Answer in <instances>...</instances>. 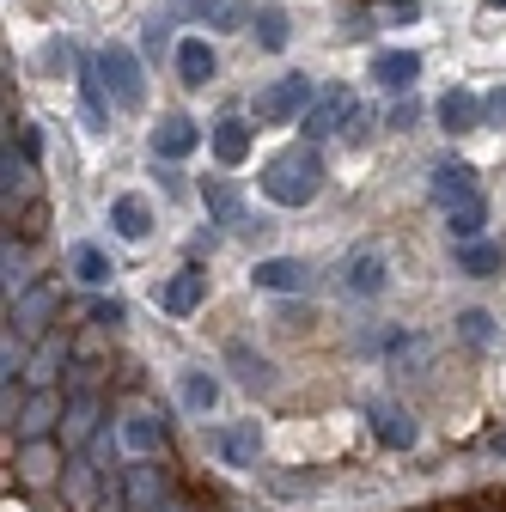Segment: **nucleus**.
<instances>
[{"label": "nucleus", "instance_id": "obj_15", "mask_svg": "<svg viewBox=\"0 0 506 512\" xmlns=\"http://www.w3.org/2000/svg\"><path fill=\"white\" fill-rule=\"evenodd\" d=\"M49 317H55V287H25L19 305H13V324H19L25 336H37Z\"/></svg>", "mask_w": 506, "mask_h": 512}, {"label": "nucleus", "instance_id": "obj_3", "mask_svg": "<svg viewBox=\"0 0 506 512\" xmlns=\"http://www.w3.org/2000/svg\"><path fill=\"white\" fill-rule=\"evenodd\" d=\"M98 74H104V86H110V98L122 110H141V61H135V49L104 43L98 49Z\"/></svg>", "mask_w": 506, "mask_h": 512}, {"label": "nucleus", "instance_id": "obj_9", "mask_svg": "<svg viewBox=\"0 0 506 512\" xmlns=\"http://www.w3.org/2000/svg\"><path fill=\"white\" fill-rule=\"evenodd\" d=\"M159 494H165V482L147 458L122 470V500H129V512H159Z\"/></svg>", "mask_w": 506, "mask_h": 512}, {"label": "nucleus", "instance_id": "obj_37", "mask_svg": "<svg viewBox=\"0 0 506 512\" xmlns=\"http://www.w3.org/2000/svg\"><path fill=\"white\" fill-rule=\"evenodd\" d=\"M25 476H31V482H37V476H49V458H43V452H31V458H25Z\"/></svg>", "mask_w": 506, "mask_h": 512}, {"label": "nucleus", "instance_id": "obj_1", "mask_svg": "<svg viewBox=\"0 0 506 512\" xmlns=\"http://www.w3.org/2000/svg\"><path fill=\"white\" fill-rule=\"evenodd\" d=\"M318 189H324V159L311 153V141H299L263 165V196L275 208H305V202H318Z\"/></svg>", "mask_w": 506, "mask_h": 512}, {"label": "nucleus", "instance_id": "obj_6", "mask_svg": "<svg viewBox=\"0 0 506 512\" xmlns=\"http://www.w3.org/2000/svg\"><path fill=\"white\" fill-rule=\"evenodd\" d=\"M202 299H208V275H202V269H177V275L159 287V311H171V317H189Z\"/></svg>", "mask_w": 506, "mask_h": 512}, {"label": "nucleus", "instance_id": "obj_14", "mask_svg": "<svg viewBox=\"0 0 506 512\" xmlns=\"http://www.w3.org/2000/svg\"><path fill=\"white\" fill-rule=\"evenodd\" d=\"M244 153H250V122L244 116H220L214 122V159L220 165H244Z\"/></svg>", "mask_w": 506, "mask_h": 512}, {"label": "nucleus", "instance_id": "obj_17", "mask_svg": "<svg viewBox=\"0 0 506 512\" xmlns=\"http://www.w3.org/2000/svg\"><path fill=\"white\" fill-rule=\"evenodd\" d=\"M110 226H116L122 238H135V244H141V238L153 232V208H147L141 196H116V202H110Z\"/></svg>", "mask_w": 506, "mask_h": 512}, {"label": "nucleus", "instance_id": "obj_22", "mask_svg": "<svg viewBox=\"0 0 506 512\" xmlns=\"http://www.w3.org/2000/svg\"><path fill=\"white\" fill-rule=\"evenodd\" d=\"M183 403L196 409V415H208V409L220 403V378H214V372H196V366H189V372H183Z\"/></svg>", "mask_w": 506, "mask_h": 512}, {"label": "nucleus", "instance_id": "obj_34", "mask_svg": "<svg viewBox=\"0 0 506 512\" xmlns=\"http://www.w3.org/2000/svg\"><path fill=\"white\" fill-rule=\"evenodd\" d=\"M92 324H104V330H116V324H122V305H116V299H104V305L92 311Z\"/></svg>", "mask_w": 506, "mask_h": 512}, {"label": "nucleus", "instance_id": "obj_38", "mask_svg": "<svg viewBox=\"0 0 506 512\" xmlns=\"http://www.w3.org/2000/svg\"><path fill=\"white\" fill-rule=\"evenodd\" d=\"M165 512H183V506H165Z\"/></svg>", "mask_w": 506, "mask_h": 512}, {"label": "nucleus", "instance_id": "obj_2", "mask_svg": "<svg viewBox=\"0 0 506 512\" xmlns=\"http://www.w3.org/2000/svg\"><path fill=\"white\" fill-rule=\"evenodd\" d=\"M354 116H360L354 92L348 86H324V92H311V104L299 110V128H305V141H324V135H342Z\"/></svg>", "mask_w": 506, "mask_h": 512}, {"label": "nucleus", "instance_id": "obj_8", "mask_svg": "<svg viewBox=\"0 0 506 512\" xmlns=\"http://www.w3.org/2000/svg\"><path fill=\"white\" fill-rule=\"evenodd\" d=\"M372 80L391 86V92H409V86L421 80V55H415V49H385V55H372Z\"/></svg>", "mask_w": 506, "mask_h": 512}, {"label": "nucleus", "instance_id": "obj_16", "mask_svg": "<svg viewBox=\"0 0 506 512\" xmlns=\"http://www.w3.org/2000/svg\"><path fill=\"white\" fill-rule=\"evenodd\" d=\"M427 189H433V202H439V208H452V202L476 196V171H470V165H439Z\"/></svg>", "mask_w": 506, "mask_h": 512}, {"label": "nucleus", "instance_id": "obj_39", "mask_svg": "<svg viewBox=\"0 0 506 512\" xmlns=\"http://www.w3.org/2000/svg\"><path fill=\"white\" fill-rule=\"evenodd\" d=\"M494 7H506V0H494Z\"/></svg>", "mask_w": 506, "mask_h": 512}, {"label": "nucleus", "instance_id": "obj_12", "mask_svg": "<svg viewBox=\"0 0 506 512\" xmlns=\"http://www.w3.org/2000/svg\"><path fill=\"white\" fill-rule=\"evenodd\" d=\"M342 287H348V293H360V299L385 293V256H378V250H360V256H348Z\"/></svg>", "mask_w": 506, "mask_h": 512}, {"label": "nucleus", "instance_id": "obj_28", "mask_svg": "<svg viewBox=\"0 0 506 512\" xmlns=\"http://www.w3.org/2000/svg\"><path fill=\"white\" fill-rule=\"evenodd\" d=\"M257 43H263L269 55L287 49V13H281V7H263V13H257Z\"/></svg>", "mask_w": 506, "mask_h": 512}, {"label": "nucleus", "instance_id": "obj_18", "mask_svg": "<svg viewBox=\"0 0 506 512\" xmlns=\"http://www.w3.org/2000/svg\"><path fill=\"white\" fill-rule=\"evenodd\" d=\"M439 122H446V135H470V128L482 122V104L458 86V92H446V98H439Z\"/></svg>", "mask_w": 506, "mask_h": 512}, {"label": "nucleus", "instance_id": "obj_19", "mask_svg": "<svg viewBox=\"0 0 506 512\" xmlns=\"http://www.w3.org/2000/svg\"><path fill=\"white\" fill-rule=\"evenodd\" d=\"M226 360L238 366V378L250 384V391H275V366H269L263 354H250L244 342H232V348H226Z\"/></svg>", "mask_w": 506, "mask_h": 512}, {"label": "nucleus", "instance_id": "obj_26", "mask_svg": "<svg viewBox=\"0 0 506 512\" xmlns=\"http://www.w3.org/2000/svg\"><path fill=\"white\" fill-rule=\"evenodd\" d=\"M74 275H80L86 287H104L116 269H110V256H104L98 244H80V250H74Z\"/></svg>", "mask_w": 506, "mask_h": 512}, {"label": "nucleus", "instance_id": "obj_33", "mask_svg": "<svg viewBox=\"0 0 506 512\" xmlns=\"http://www.w3.org/2000/svg\"><path fill=\"white\" fill-rule=\"evenodd\" d=\"M482 116H488L494 128H506V86H494V92L482 98Z\"/></svg>", "mask_w": 506, "mask_h": 512}, {"label": "nucleus", "instance_id": "obj_30", "mask_svg": "<svg viewBox=\"0 0 506 512\" xmlns=\"http://www.w3.org/2000/svg\"><path fill=\"white\" fill-rule=\"evenodd\" d=\"M49 421H55V397H31V403H25V415H19V433H25V439H37Z\"/></svg>", "mask_w": 506, "mask_h": 512}, {"label": "nucleus", "instance_id": "obj_25", "mask_svg": "<svg viewBox=\"0 0 506 512\" xmlns=\"http://www.w3.org/2000/svg\"><path fill=\"white\" fill-rule=\"evenodd\" d=\"M202 19H208V31H244L250 7L244 0H202Z\"/></svg>", "mask_w": 506, "mask_h": 512}, {"label": "nucleus", "instance_id": "obj_24", "mask_svg": "<svg viewBox=\"0 0 506 512\" xmlns=\"http://www.w3.org/2000/svg\"><path fill=\"white\" fill-rule=\"evenodd\" d=\"M458 269H464V275H494V269H500V244H482V238L458 244Z\"/></svg>", "mask_w": 506, "mask_h": 512}, {"label": "nucleus", "instance_id": "obj_35", "mask_svg": "<svg viewBox=\"0 0 506 512\" xmlns=\"http://www.w3.org/2000/svg\"><path fill=\"white\" fill-rule=\"evenodd\" d=\"M415 13H421V7H415V0H391V7H385V19H403V25H409Z\"/></svg>", "mask_w": 506, "mask_h": 512}, {"label": "nucleus", "instance_id": "obj_11", "mask_svg": "<svg viewBox=\"0 0 506 512\" xmlns=\"http://www.w3.org/2000/svg\"><path fill=\"white\" fill-rule=\"evenodd\" d=\"M372 433H378V445H391V452H409L415 445V415L397 409V403H378L372 409Z\"/></svg>", "mask_w": 506, "mask_h": 512}, {"label": "nucleus", "instance_id": "obj_4", "mask_svg": "<svg viewBox=\"0 0 506 512\" xmlns=\"http://www.w3.org/2000/svg\"><path fill=\"white\" fill-rule=\"evenodd\" d=\"M305 104H311V86H305V74H287V80H275V86H263V92H257V104H250V122L275 128V122H293Z\"/></svg>", "mask_w": 506, "mask_h": 512}, {"label": "nucleus", "instance_id": "obj_5", "mask_svg": "<svg viewBox=\"0 0 506 512\" xmlns=\"http://www.w3.org/2000/svg\"><path fill=\"white\" fill-rule=\"evenodd\" d=\"M214 452L232 470H257V458H263V427L257 421H232L226 433H214Z\"/></svg>", "mask_w": 506, "mask_h": 512}, {"label": "nucleus", "instance_id": "obj_32", "mask_svg": "<svg viewBox=\"0 0 506 512\" xmlns=\"http://www.w3.org/2000/svg\"><path fill=\"white\" fill-rule=\"evenodd\" d=\"M25 177H31V171H25V159H13V153L0 159V189H7V196H19V189H25Z\"/></svg>", "mask_w": 506, "mask_h": 512}, {"label": "nucleus", "instance_id": "obj_20", "mask_svg": "<svg viewBox=\"0 0 506 512\" xmlns=\"http://www.w3.org/2000/svg\"><path fill=\"white\" fill-rule=\"evenodd\" d=\"M92 421H98V397L80 391L68 409H61V433H68V445H86V439H92Z\"/></svg>", "mask_w": 506, "mask_h": 512}, {"label": "nucleus", "instance_id": "obj_7", "mask_svg": "<svg viewBox=\"0 0 506 512\" xmlns=\"http://www.w3.org/2000/svg\"><path fill=\"white\" fill-rule=\"evenodd\" d=\"M202 147V128L189 122V116H159L153 128V159H183V153H196Z\"/></svg>", "mask_w": 506, "mask_h": 512}, {"label": "nucleus", "instance_id": "obj_23", "mask_svg": "<svg viewBox=\"0 0 506 512\" xmlns=\"http://www.w3.org/2000/svg\"><path fill=\"white\" fill-rule=\"evenodd\" d=\"M482 220H488V214H482V202H476V196H464V202H452V208H446V232H452L458 244H470V238L482 232Z\"/></svg>", "mask_w": 506, "mask_h": 512}, {"label": "nucleus", "instance_id": "obj_10", "mask_svg": "<svg viewBox=\"0 0 506 512\" xmlns=\"http://www.w3.org/2000/svg\"><path fill=\"white\" fill-rule=\"evenodd\" d=\"M250 281H257L263 293H299L311 275H305V263H293V256H263V263L250 269Z\"/></svg>", "mask_w": 506, "mask_h": 512}, {"label": "nucleus", "instance_id": "obj_29", "mask_svg": "<svg viewBox=\"0 0 506 512\" xmlns=\"http://www.w3.org/2000/svg\"><path fill=\"white\" fill-rule=\"evenodd\" d=\"M61 354H68V348H61V342L49 336V342H43V348L31 354V366H25V378H31V384H49V378H55V366H61Z\"/></svg>", "mask_w": 506, "mask_h": 512}, {"label": "nucleus", "instance_id": "obj_31", "mask_svg": "<svg viewBox=\"0 0 506 512\" xmlns=\"http://www.w3.org/2000/svg\"><path fill=\"white\" fill-rule=\"evenodd\" d=\"M458 330H464V342H494V317L488 311H464Z\"/></svg>", "mask_w": 506, "mask_h": 512}, {"label": "nucleus", "instance_id": "obj_21", "mask_svg": "<svg viewBox=\"0 0 506 512\" xmlns=\"http://www.w3.org/2000/svg\"><path fill=\"white\" fill-rule=\"evenodd\" d=\"M122 445H129V452H159V445H165V421L159 415H129V421H122Z\"/></svg>", "mask_w": 506, "mask_h": 512}, {"label": "nucleus", "instance_id": "obj_36", "mask_svg": "<svg viewBox=\"0 0 506 512\" xmlns=\"http://www.w3.org/2000/svg\"><path fill=\"white\" fill-rule=\"evenodd\" d=\"M409 122H415V104H409V98H403V104H397V110H391V128H409Z\"/></svg>", "mask_w": 506, "mask_h": 512}, {"label": "nucleus", "instance_id": "obj_13", "mask_svg": "<svg viewBox=\"0 0 506 512\" xmlns=\"http://www.w3.org/2000/svg\"><path fill=\"white\" fill-rule=\"evenodd\" d=\"M177 74H183V86H208L214 80V43L208 37H183L177 43Z\"/></svg>", "mask_w": 506, "mask_h": 512}, {"label": "nucleus", "instance_id": "obj_27", "mask_svg": "<svg viewBox=\"0 0 506 512\" xmlns=\"http://www.w3.org/2000/svg\"><path fill=\"white\" fill-rule=\"evenodd\" d=\"M202 202H208V208L220 214V226H244V220H250V214H244V202L232 196L226 183H208V189H202Z\"/></svg>", "mask_w": 506, "mask_h": 512}]
</instances>
